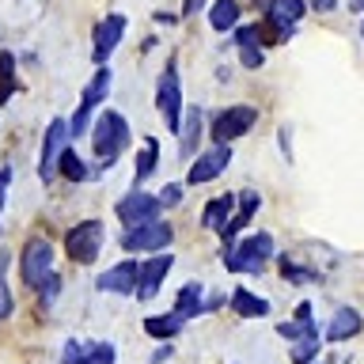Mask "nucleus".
I'll return each mask as SVG.
<instances>
[{
    "label": "nucleus",
    "instance_id": "obj_26",
    "mask_svg": "<svg viewBox=\"0 0 364 364\" xmlns=\"http://www.w3.org/2000/svg\"><path fill=\"white\" fill-rule=\"evenodd\" d=\"M228 300H232V307L243 318H266L269 315V304L262 300V296H255V292H247V289H235L232 296H228Z\"/></svg>",
    "mask_w": 364,
    "mask_h": 364
},
{
    "label": "nucleus",
    "instance_id": "obj_29",
    "mask_svg": "<svg viewBox=\"0 0 364 364\" xmlns=\"http://www.w3.org/2000/svg\"><path fill=\"white\" fill-rule=\"evenodd\" d=\"M315 357H318V338H315V330L292 341V364H307V360H315Z\"/></svg>",
    "mask_w": 364,
    "mask_h": 364
},
{
    "label": "nucleus",
    "instance_id": "obj_31",
    "mask_svg": "<svg viewBox=\"0 0 364 364\" xmlns=\"http://www.w3.org/2000/svg\"><path fill=\"white\" fill-rule=\"evenodd\" d=\"M281 269H284V281H292V284H304V281H315V277H318V273L300 269L292 258H281Z\"/></svg>",
    "mask_w": 364,
    "mask_h": 364
},
{
    "label": "nucleus",
    "instance_id": "obj_41",
    "mask_svg": "<svg viewBox=\"0 0 364 364\" xmlns=\"http://www.w3.org/2000/svg\"><path fill=\"white\" fill-rule=\"evenodd\" d=\"M307 364H323V360H307Z\"/></svg>",
    "mask_w": 364,
    "mask_h": 364
},
{
    "label": "nucleus",
    "instance_id": "obj_37",
    "mask_svg": "<svg viewBox=\"0 0 364 364\" xmlns=\"http://www.w3.org/2000/svg\"><path fill=\"white\" fill-rule=\"evenodd\" d=\"M296 318H300V323H311V304H300V307H296Z\"/></svg>",
    "mask_w": 364,
    "mask_h": 364
},
{
    "label": "nucleus",
    "instance_id": "obj_30",
    "mask_svg": "<svg viewBox=\"0 0 364 364\" xmlns=\"http://www.w3.org/2000/svg\"><path fill=\"white\" fill-rule=\"evenodd\" d=\"M182 193H186V190H182V182H167V186L159 190L156 198H159V205H164V209H175V205H182Z\"/></svg>",
    "mask_w": 364,
    "mask_h": 364
},
{
    "label": "nucleus",
    "instance_id": "obj_21",
    "mask_svg": "<svg viewBox=\"0 0 364 364\" xmlns=\"http://www.w3.org/2000/svg\"><path fill=\"white\" fill-rule=\"evenodd\" d=\"M258 205H262V198H258L255 190H247V193H243V201H239V209L232 213V220H228V224H224V232H220V239H224V243H228V239H235V235L243 232V228H247L250 220H255Z\"/></svg>",
    "mask_w": 364,
    "mask_h": 364
},
{
    "label": "nucleus",
    "instance_id": "obj_16",
    "mask_svg": "<svg viewBox=\"0 0 364 364\" xmlns=\"http://www.w3.org/2000/svg\"><path fill=\"white\" fill-rule=\"evenodd\" d=\"M304 11H307L304 0H269L266 16H269V27L277 31V42L292 38V27L304 19Z\"/></svg>",
    "mask_w": 364,
    "mask_h": 364
},
{
    "label": "nucleus",
    "instance_id": "obj_24",
    "mask_svg": "<svg viewBox=\"0 0 364 364\" xmlns=\"http://www.w3.org/2000/svg\"><path fill=\"white\" fill-rule=\"evenodd\" d=\"M182 326H186V318H182L178 311H167V315H148L144 318V330L152 334L156 341H171L182 334Z\"/></svg>",
    "mask_w": 364,
    "mask_h": 364
},
{
    "label": "nucleus",
    "instance_id": "obj_27",
    "mask_svg": "<svg viewBox=\"0 0 364 364\" xmlns=\"http://www.w3.org/2000/svg\"><path fill=\"white\" fill-rule=\"evenodd\" d=\"M19 91V80H16V53H0V107H8L11 95Z\"/></svg>",
    "mask_w": 364,
    "mask_h": 364
},
{
    "label": "nucleus",
    "instance_id": "obj_34",
    "mask_svg": "<svg viewBox=\"0 0 364 364\" xmlns=\"http://www.w3.org/2000/svg\"><path fill=\"white\" fill-rule=\"evenodd\" d=\"M8 186H11V167H0V213H4V201H8Z\"/></svg>",
    "mask_w": 364,
    "mask_h": 364
},
{
    "label": "nucleus",
    "instance_id": "obj_13",
    "mask_svg": "<svg viewBox=\"0 0 364 364\" xmlns=\"http://www.w3.org/2000/svg\"><path fill=\"white\" fill-rule=\"evenodd\" d=\"M175 266V258L167 255V250H156V255H148V262H141V269H136V300H156V292L164 289V277L171 273Z\"/></svg>",
    "mask_w": 364,
    "mask_h": 364
},
{
    "label": "nucleus",
    "instance_id": "obj_14",
    "mask_svg": "<svg viewBox=\"0 0 364 364\" xmlns=\"http://www.w3.org/2000/svg\"><path fill=\"white\" fill-rule=\"evenodd\" d=\"M65 144H68V118H53L42 133V159H38L42 182H53V175H57L53 164H57V156H61Z\"/></svg>",
    "mask_w": 364,
    "mask_h": 364
},
{
    "label": "nucleus",
    "instance_id": "obj_36",
    "mask_svg": "<svg viewBox=\"0 0 364 364\" xmlns=\"http://www.w3.org/2000/svg\"><path fill=\"white\" fill-rule=\"evenodd\" d=\"M224 300H228V296H220V292H213L209 300H205V311H220V307H224Z\"/></svg>",
    "mask_w": 364,
    "mask_h": 364
},
{
    "label": "nucleus",
    "instance_id": "obj_19",
    "mask_svg": "<svg viewBox=\"0 0 364 364\" xmlns=\"http://www.w3.org/2000/svg\"><path fill=\"white\" fill-rule=\"evenodd\" d=\"M239 19H243V8H239V0H209V27H213L216 34L235 31Z\"/></svg>",
    "mask_w": 364,
    "mask_h": 364
},
{
    "label": "nucleus",
    "instance_id": "obj_35",
    "mask_svg": "<svg viewBox=\"0 0 364 364\" xmlns=\"http://www.w3.org/2000/svg\"><path fill=\"white\" fill-rule=\"evenodd\" d=\"M205 4H209V0H182V16H198Z\"/></svg>",
    "mask_w": 364,
    "mask_h": 364
},
{
    "label": "nucleus",
    "instance_id": "obj_32",
    "mask_svg": "<svg viewBox=\"0 0 364 364\" xmlns=\"http://www.w3.org/2000/svg\"><path fill=\"white\" fill-rule=\"evenodd\" d=\"M239 61H243V68H262L266 53H262V46H239Z\"/></svg>",
    "mask_w": 364,
    "mask_h": 364
},
{
    "label": "nucleus",
    "instance_id": "obj_17",
    "mask_svg": "<svg viewBox=\"0 0 364 364\" xmlns=\"http://www.w3.org/2000/svg\"><path fill=\"white\" fill-rule=\"evenodd\" d=\"M136 269H141V262L122 258L118 266H110L107 273H99V277H95L99 292H114V296H129V292H136Z\"/></svg>",
    "mask_w": 364,
    "mask_h": 364
},
{
    "label": "nucleus",
    "instance_id": "obj_1",
    "mask_svg": "<svg viewBox=\"0 0 364 364\" xmlns=\"http://www.w3.org/2000/svg\"><path fill=\"white\" fill-rule=\"evenodd\" d=\"M91 156L99 159V167L107 171L114 159H118L133 141V129H129V118L122 110H102L95 122H91Z\"/></svg>",
    "mask_w": 364,
    "mask_h": 364
},
{
    "label": "nucleus",
    "instance_id": "obj_18",
    "mask_svg": "<svg viewBox=\"0 0 364 364\" xmlns=\"http://www.w3.org/2000/svg\"><path fill=\"white\" fill-rule=\"evenodd\" d=\"M360 326H364V318H360L357 307H338L326 323V338L330 341H349L353 334H360Z\"/></svg>",
    "mask_w": 364,
    "mask_h": 364
},
{
    "label": "nucleus",
    "instance_id": "obj_25",
    "mask_svg": "<svg viewBox=\"0 0 364 364\" xmlns=\"http://www.w3.org/2000/svg\"><path fill=\"white\" fill-rule=\"evenodd\" d=\"M175 311L186 318V323H190L193 315H205V292H201L198 281H186V284L178 289V296H175Z\"/></svg>",
    "mask_w": 364,
    "mask_h": 364
},
{
    "label": "nucleus",
    "instance_id": "obj_5",
    "mask_svg": "<svg viewBox=\"0 0 364 364\" xmlns=\"http://www.w3.org/2000/svg\"><path fill=\"white\" fill-rule=\"evenodd\" d=\"M110 84H114L110 68H107V65H99V68H95V76L87 80V87H84V99H80L76 114L68 118V136H84V133L91 129V110H95L99 102L110 95Z\"/></svg>",
    "mask_w": 364,
    "mask_h": 364
},
{
    "label": "nucleus",
    "instance_id": "obj_33",
    "mask_svg": "<svg viewBox=\"0 0 364 364\" xmlns=\"http://www.w3.org/2000/svg\"><path fill=\"white\" fill-rule=\"evenodd\" d=\"M311 330H315L311 323H300V318H296V323H281V326H277V334H281V338H289V341H296V338L311 334Z\"/></svg>",
    "mask_w": 364,
    "mask_h": 364
},
{
    "label": "nucleus",
    "instance_id": "obj_38",
    "mask_svg": "<svg viewBox=\"0 0 364 364\" xmlns=\"http://www.w3.org/2000/svg\"><path fill=\"white\" fill-rule=\"evenodd\" d=\"M171 353H175V349H171V346H164V349H156V353H152V364H164V360L171 357Z\"/></svg>",
    "mask_w": 364,
    "mask_h": 364
},
{
    "label": "nucleus",
    "instance_id": "obj_7",
    "mask_svg": "<svg viewBox=\"0 0 364 364\" xmlns=\"http://www.w3.org/2000/svg\"><path fill=\"white\" fill-rule=\"evenodd\" d=\"M114 213H118L122 228H136V224L159 220L164 205H159V198H156V193H148L144 186H133L129 193H122V198H118V205H114Z\"/></svg>",
    "mask_w": 364,
    "mask_h": 364
},
{
    "label": "nucleus",
    "instance_id": "obj_9",
    "mask_svg": "<svg viewBox=\"0 0 364 364\" xmlns=\"http://www.w3.org/2000/svg\"><path fill=\"white\" fill-rule=\"evenodd\" d=\"M19 273H23V284H27L31 292H34V284L53 273V243L46 235L27 239V247H23V255H19Z\"/></svg>",
    "mask_w": 364,
    "mask_h": 364
},
{
    "label": "nucleus",
    "instance_id": "obj_6",
    "mask_svg": "<svg viewBox=\"0 0 364 364\" xmlns=\"http://www.w3.org/2000/svg\"><path fill=\"white\" fill-rule=\"evenodd\" d=\"M156 107H159V114H164L167 129L178 133V122H182V80H178L175 57L164 65V73H159V80H156Z\"/></svg>",
    "mask_w": 364,
    "mask_h": 364
},
{
    "label": "nucleus",
    "instance_id": "obj_3",
    "mask_svg": "<svg viewBox=\"0 0 364 364\" xmlns=\"http://www.w3.org/2000/svg\"><path fill=\"white\" fill-rule=\"evenodd\" d=\"M255 122H258V107H250V102H235V107H224V110L213 114L209 133H213L216 144H232L243 133L255 129Z\"/></svg>",
    "mask_w": 364,
    "mask_h": 364
},
{
    "label": "nucleus",
    "instance_id": "obj_12",
    "mask_svg": "<svg viewBox=\"0 0 364 364\" xmlns=\"http://www.w3.org/2000/svg\"><path fill=\"white\" fill-rule=\"evenodd\" d=\"M228 164H232V144H216L213 141L201 156H193V164L186 171V182L190 186H205V182H213Z\"/></svg>",
    "mask_w": 364,
    "mask_h": 364
},
{
    "label": "nucleus",
    "instance_id": "obj_8",
    "mask_svg": "<svg viewBox=\"0 0 364 364\" xmlns=\"http://www.w3.org/2000/svg\"><path fill=\"white\" fill-rule=\"evenodd\" d=\"M171 243H175V228L167 220H148V224L125 228V235H122V250H141V255L167 250Z\"/></svg>",
    "mask_w": 364,
    "mask_h": 364
},
{
    "label": "nucleus",
    "instance_id": "obj_4",
    "mask_svg": "<svg viewBox=\"0 0 364 364\" xmlns=\"http://www.w3.org/2000/svg\"><path fill=\"white\" fill-rule=\"evenodd\" d=\"M102 243H107V232H102V220H80L65 232V255L80 262V266H91L99 258Z\"/></svg>",
    "mask_w": 364,
    "mask_h": 364
},
{
    "label": "nucleus",
    "instance_id": "obj_22",
    "mask_svg": "<svg viewBox=\"0 0 364 364\" xmlns=\"http://www.w3.org/2000/svg\"><path fill=\"white\" fill-rule=\"evenodd\" d=\"M232 213H235V198H232V193H220V198H213L209 205H205L201 224H205V228H213V232L220 235V232H224V224L232 220Z\"/></svg>",
    "mask_w": 364,
    "mask_h": 364
},
{
    "label": "nucleus",
    "instance_id": "obj_10",
    "mask_svg": "<svg viewBox=\"0 0 364 364\" xmlns=\"http://www.w3.org/2000/svg\"><path fill=\"white\" fill-rule=\"evenodd\" d=\"M125 31H129V19L118 16V11L102 19L99 27L91 31V61H95V65H107V61H110V53L122 46Z\"/></svg>",
    "mask_w": 364,
    "mask_h": 364
},
{
    "label": "nucleus",
    "instance_id": "obj_15",
    "mask_svg": "<svg viewBox=\"0 0 364 364\" xmlns=\"http://www.w3.org/2000/svg\"><path fill=\"white\" fill-rule=\"evenodd\" d=\"M201 133H205V110L201 107H186L182 110V122H178V159H193L198 156V144H201Z\"/></svg>",
    "mask_w": 364,
    "mask_h": 364
},
{
    "label": "nucleus",
    "instance_id": "obj_28",
    "mask_svg": "<svg viewBox=\"0 0 364 364\" xmlns=\"http://www.w3.org/2000/svg\"><path fill=\"white\" fill-rule=\"evenodd\" d=\"M61 289H65V281H61V273H57V269H53L46 281L34 284V292H38L42 307H53V304H57V296H61Z\"/></svg>",
    "mask_w": 364,
    "mask_h": 364
},
{
    "label": "nucleus",
    "instance_id": "obj_23",
    "mask_svg": "<svg viewBox=\"0 0 364 364\" xmlns=\"http://www.w3.org/2000/svg\"><path fill=\"white\" fill-rule=\"evenodd\" d=\"M156 167H159V141L156 136H144V148L136 152V167H133V186H144L156 175Z\"/></svg>",
    "mask_w": 364,
    "mask_h": 364
},
{
    "label": "nucleus",
    "instance_id": "obj_40",
    "mask_svg": "<svg viewBox=\"0 0 364 364\" xmlns=\"http://www.w3.org/2000/svg\"><path fill=\"white\" fill-rule=\"evenodd\" d=\"M357 11H364V0H357ZM360 38H364V27H360Z\"/></svg>",
    "mask_w": 364,
    "mask_h": 364
},
{
    "label": "nucleus",
    "instance_id": "obj_20",
    "mask_svg": "<svg viewBox=\"0 0 364 364\" xmlns=\"http://www.w3.org/2000/svg\"><path fill=\"white\" fill-rule=\"evenodd\" d=\"M53 171H57V175H61L65 182H87L91 175H95V171L84 164V156H80L73 144H65V148H61V156H57Z\"/></svg>",
    "mask_w": 364,
    "mask_h": 364
},
{
    "label": "nucleus",
    "instance_id": "obj_2",
    "mask_svg": "<svg viewBox=\"0 0 364 364\" xmlns=\"http://www.w3.org/2000/svg\"><path fill=\"white\" fill-rule=\"evenodd\" d=\"M277 255V243H273L269 232H255V235H243V239H228L220 247V258L232 273H262L266 262Z\"/></svg>",
    "mask_w": 364,
    "mask_h": 364
},
{
    "label": "nucleus",
    "instance_id": "obj_39",
    "mask_svg": "<svg viewBox=\"0 0 364 364\" xmlns=\"http://www.w3.org/2000/svg\"><path fill=\"white\" fill-rule=\"evenodd\" d=\"M334 4H338V0H315V11H330Z\"/></svg>",
    "mask_w": 364,
    "mask_h": 364
},
{
    "label": "nucleus",
    "instance_id": "obj_11",
    "mask_svg": "<svg viewBox=\"0 0 364 364\" xmlns=\"http://www.w3.org/2000/svg\"><path fill=\"white\" fill-rule=\"evenodd\" d=\"M118 349L110 341H87V338H68L61 346V364H114Z\"/></svg>",
    "mask_w": 364,
    "mask_h": 364
}]
</instances>
